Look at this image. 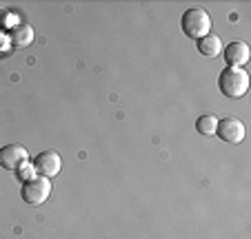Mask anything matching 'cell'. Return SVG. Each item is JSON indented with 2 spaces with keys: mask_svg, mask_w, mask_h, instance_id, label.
<instances>
[{
  "mask_svg": "<svg viewBox=\"0 0 251 239\" xmlns=\"http://www.w3.org/2000/svg\"><path fill=\"white\" fill-rule=\"evenodd\" d=\"M218 87L227 98H245L247 91H249V75L240 66H227L218 78Z\"/></svg>",
  "mask_w": 251,
  "mask_h": 239,
  "instance_id": "obj_2",
  "label": "cell"
},
{
  "mask_svg": "<svg viewBox=\"0 0 251 239\" xmlns=\"http://www.w3.org/2000/svg\"><path fill=\"white\" fill-rule=\"evenodd\" d=\"M216 135L220 140L229 142V144H240L247 135V129L242 124V120H238V117H223V120H218Z\"/></svg>",
  "mask_w": 251,
  "mask_h": 239,
  "instance_id": "obj_4",
  "label": "cell"
},
{
  "mask_svg": "<svg viewBox=\"0 0 251 239\" xmlns=\"http://www.w3.org/2000/svg\"><path fill=\"white\" fill-rule=\"evenodd\" d=\"M198 51L207 58H216L220 51H223V43H220V38L216 36V33H209V36H204L198 40Z\"/></svg>",
  "mask_w": 251,
  "mask_h": 239,
  "instance_id": "obj_9",
  "label": "cell"
},
{
  "mask_svg": "<svg viewBox=\"0 0 251 239\" xmlns=\"http://www.w3.org/2000/svg\"><path fill=\"white\" fill-rule=\"evenodd\" d=\"M249 56H251L249 44L240 43V40L227 44V49H225V60L229 62V66H240V69H242V65H247V62H249Z\"/></svg>",
  "mask_w": 251,
  "mask_h": 239,
  "instance_id": "obj_7",
  "label": "cell"
},
{
  "mask_svg": "<svg viewBox=\"0 0 251 239\" xmlns=\"http://www.w3.org/2000/svg\"><path fill=\"white\" fill-rule=\"evenodd\" d=\"M9 43L14 44V47H29V44L33 43V29L29 27V24H16V27H11L9 31Z\"/></svg>",
  "mask_w": 251,
  "mask_h": 239,
  "instance_id": "obj_8",
  "label": "cell"
},
{
  "mask_svg": "<svg viewBox=\"0 0 251 239\" xmlns=\"http://www.w3.org/2000/svg\"><path fill=\"white\" fill-rule=\"evenodd\" d=\"M20 195H23L25 204L40 206V204H45L49 199V195H51V182H49V177H40V175H36L33 179H29V182L23 184Z\"/></svg>",
  "mask_w": 251,
  "mask_h": 239,
  "instance_id": "obj_3",
  "label": "cell"
},
{
  "mask_svg": "<svg viewBox=\"0 0 251 239\" xmlns=\"http://www.w3.org/2000/svg\"><path fill=\"white\" fill-rule=\"evenodd\" d=\"M216 127H218V117L216 115H202L196 122V129L202 135H216Z\"/></svg>",
  "mask_w": 251,
  "mask_h": 239,
  "instance_id": "obj_10",
  "label": "cell"
},
{
  "mask_svg": "<svg viewBox=\"0 0 251 239\" xmlns=\"http://www.w3.org/2000/svg\"><path fill=\"white\" fill-rule=\"evenodd\" d=\"M33 169H36V175H40V177H56L62 169V159L56 151H43L33 159Z\"/></svg>",
  "mask_w": 251,
  "mask_h": 239,
  "instance_id": "obj_5",
  "label": "cell"
},
{
  "mask_svg": "<svg viewBox=\"0 0 251 239\" xmlns=\"http://www.w3.org/2000/svg\"><path fill=\"white\" fill-rule=\"evenodd\" d=\"M180 27H182V33H185L187 38H191V40L198 43L200 38L211 33V16H209L207 9H202V7L187 9L180 18Z\"/></svg>",
  "mask_w": 251,
  "mask_h": 239,
  "instance_id": "obj_1",
  "label": "cell"
},
{
  "mask_svg": "<svg viewBox=\"0 0 251 239\" xmlns=\"http://www.w3.org/2000/svg\"><path fill=\"white\" fill-rule=\"evenodd\" d=\"M18 175L25 179V182H29V179L36 177V169H33V166H29V164H23V166H20V171H18Z\"/></svg>",
  "mask_w": 251,
  "mask_h": 239,
  "instance_id": "obj_11",
  "label": "cell"
},
{
  "mask_svg": "<svg viewBox=\"0 0 251 239\" xmlns=\"http://www.w3.org/2000/svg\"><path fill=\"white\" fill-rule=\"evenodd\" d=\"M29 162V153L25 146L20 144H9L5 149H0V166L7 171H16L23 164Z\"/></svg>",
  "mask_w": 251,
  "mask_h": 239,
  "instance_id": "obj_6",
  "label": "cell"
}]
</instances>
